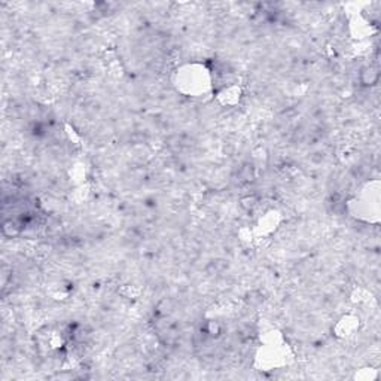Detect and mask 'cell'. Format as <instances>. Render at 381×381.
<instances>
[{
    "instance_id": "cell-2",
    "label": "cell",
    "mask_w": 381,
    "mask_h": 381,
    "mask_svg": "<svg viewBox=\"0 0 381 381\" xmlns=\"http://www.w3.org/2000/svg\"><path fill=\"white\" fill-rule=\"evenodd\" d=\"M240 88L237 85H231L228 88H224L222 91L219 92V98L222 100L224 105H228V106H232L235 105L238 100H240Z\"/></svg>"
},
{
    "instance_id": "cell-3",
    "label": "cell",
    "mask_w": 381,
    "mask_h": 381,
    "mask_svg": "<svg viewBox=\"0 0 381 381\" xmlns=\"http://www.w3.org/2000/svg\"><path fill=\"white\" fill-rule=\"evenodd\" d=\"M357 319L356 317H344L343 320L338 323L336 326V331H338V335L349 336L351 335V332L357 328Z\"/></svg>"
},
{
    "instance_id": "cell-1",
    "label": "cell",
    "mask_w": 381,
    "mask_h": 381,
    "mask_svg": "<svg viewBox=\"0 0 381 381\" xmlns=\"http://www.w3.org/2000/svg\"><path fill=\"white\" fill-rule=\"evenodd\" d=\"M212 72L198 63L181 67L176 73L177 90L188 97H204L212 90Z\"/></svg>"
}]
</instances>
